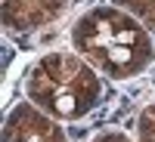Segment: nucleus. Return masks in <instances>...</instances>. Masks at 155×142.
Instances as JSON below:
<instances>
[{
  "label": "nucleus",
  "mask_w": 155,
  "mask_h": 142,
  "mask_svg": "<svg viewBox=\"0 0 155 142\" xmlns=\"http://www.w3.org/2000/svg\"><path fill=\"white\" fill-rule=\"evenodd\" d=\"M71 46L96 71L115 80L143 74L155 59L149 31L137 22V16H130L121 6L87 9L71 28Z\"/></svg>",
  "instance_id": "obj_1"
},
{
  "label": "nucleus",
  "mask_w": 155,
  "mask_h": 142,
  "mask_svg": "<svg viewBox=\"0 0 155 142\" xmlns=\"http://www.w3.org/2000/svg\"><path fill=\"white\" fill-rule=\"evenodd\" d=\"M25 93L56 121H78L102 99V80L90 62L74 53H50L28 71Z\"/></svg>",
  "instance_id": "obj_2"
},
{
  "label": "nucleus",
  "mask_w": 155,
  "mask_h": 142,
  "mask_svg": "<svg viewBox=\"0 0 155 142\" xmlns=\"http://www.w3.org/2000/svg\"><path fill=\"white\" fill-rule=\"evenodd\" d=\"M3 142H68V139L53 114L37 108L34 102H19L6 114Z\"/></svg>",
  "instance_id": "obj_3"
},
{
  "label": "nucleus",
  "mask_w": 155,
  "mask_h": 142,
  "mask_svg": "<svg viewBox=\"0 0 155 142\" xmlns=\"http://www.w3.org/2000/svg\"><path fill=\"white\" fill-rule=\"evenodd\" d=\"M68 9V0H3V28L12 34H28L53 25Z\"/></svg>",
  "instance_id": "obj_4"
},
{
  "label": "nucleus",
  "mask_w": 155,
  "mask_h": 142,
  "mask_svg": "<svg viewBox=\"0 0 155 142\" xmlns=\"http://www.w3.org/2000/svg\"><path fill=\"white\" fill-rule=\"evenodd\" d=\"M121 9H127L130 16H137L146 28L155 31V0H115Z\"/></svg>",
  "instance_id": "obj_5"
},
{
  "label": "nucleus",
  "mask_w": 155,
  "mask_h": 142,
  "mask_svg": "<svg viewBox=\"0 0 155 142\" xmlns=\"http://www.w3.org/2000/svg\"><path fill=\"white\" fill-rule=\"evenodd\" d=\"M137 133H140V142H155V102L140 111V118H137Z\"/></svg>",
  "instance_id": "obj_6"
},
{
  "label": "nucleus",
  "mask_w": 155,
  "mask_h": 142,
  "mask_svg": "<svg viewBox=\"0 0 155 142\" xmlns=\"http://www.w3.org/2000/svg\"><path fill=\"white\" fill-rule=\"evenodd\" d=\"M93 142H130L124 133H102V136H96Z\"/></svg>",
  "instance_id": "obj_7"
}]
</instances>
